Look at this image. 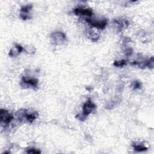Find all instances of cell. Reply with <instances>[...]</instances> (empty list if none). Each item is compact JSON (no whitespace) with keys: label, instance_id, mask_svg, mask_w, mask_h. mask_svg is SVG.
I'll return each mask as SVG.
<instances>
[{"label":"cell","instance_id":"4","mask_svg":"<svg viewBox=\"0 0 154 154\" xmlns=\"http://www.w3.org/2000/svg\"><path fill=\"white\" fill-rule=\"evenodd\" d=\"M86 21L89 23L92 27H94L97 29L103 30L107 25V22L106 20L102 21H94L90 19H86Z\"/></svg>","mask_w":154,"mask_h":154},{"label":"cell","instance_id":"10","mask_svg":"<svg viewBox=\"0 0 154 154\" xmlns=\"http://www.w3.org/2000/svg\"><path fill=\"white\" fill-rule=\"evenodd\" d=\"M88 34H89V37L93 40H94V39H95L94 40L95 41H96L98 39L99 36V34H97L95 32H94V31H92V30H90V32H89Z\"/></svg>","mask_w":154,"mask_h":154},{"label":"cell","instance_id":"8","mask_svg":"<svg viewBox=\"0 0 154 154\" xmlns=\"http://www.w3.org/2000/svg\"><path fill=\"white\" fill-rule=\"evenodd\" d=\"M32 6H31V5H27V6H25L21 8V17L23 20H26L28 18V16L25 14L28 13L31 10H32Z\"/></svg>","mask_w":154,"mask_h":154},{"label":"cell","instance_id":"3","mask_svg":"<svg viewBox=\"0 0 154 154\" xmlns=\"http://www.w3.org/2000/svg\"><path fill=\"white\" fill-rule=\"evenodd\" d=\"M51 38L53 40L54 43L57 45L63 43L66 40V37L65 35L61 32H56L53 33L51 35Z\"/></svg>","mask_w":154,"mask_h":154},{"label":"cell","instance_id":"2","mask_svg":"<svg viewBox=\"0 0 154 154\" xmlns=\"http://www.w3.org/2000/svg\"><path fill=\"white\" fill-rule=\"evenodd\" d=\"M0 117H1V124L6 125L9 124L11 121L13 120V116L6 110L1 109L0 112Z\"/></svg>","mask_w":154,"mask_h":154},{"label":"cell","instance_id":"14","mask_svg":"<svg viewBox=\"0 0 154 154\" xmlns=\"http://www.w3.org/2000/svg\"><path fill=\"white\" fill-rule=\"evenodd\" d=\"M140 83H139V82H138V81H135V82H134V86H133V87H134V89H139L140 87Z\"/></svg>","mask_w":154,"mask_h":154},{"label":"cell","instance_id":"5","mask_svg":"<svg viewBox=\"0 0 154 154\" xmlns=\"http://www.w3.org/2000/svg\"><path fill=\"white\" fill-rule=\"evenodd\" d=\"M74 13L76 15H83V16L90 17L93 14V12L91 9L76 8L74 10Z\"/></svg>","mask_w":154,"mask_h":154},{"label":"cell","instance_id":"1","mask_svg":"<svg viewBox=\"0 0 154 154\" xmlns=\"http://www.w3.org/2000/svg\"><path fill=\"white\" fill-rule=\"evenodd\" d=\"M96 108V105L91 102L90 99L88 100L83 105V113L81 116V118L80 119L83 120L85 118L93 112Z\"/></svg>","mask_w":154,"mask_h":154},{"label":"cell","instance_id":"12","mask_svg":"<svg viewBox=\"0 0 154 154\" xmlns=\"http://www.w3.org/2000/svg\"><path fill=\"white\" fill-rule=\"evenodd\" d=\"M125 65H127V61H125V60L116 61H114V65L117 67H122Z\"/></svg>","mask_w":154,"mask_h":154},{"label":"cell","instance_id":"9","mask_svg":"<svg viewBox=\"0 0 154 154\" xmlns=\"http://www.w3.org/2000/svg\"><path fill=\"white\" fill-rule=\"evenodd\" d=\"M24 116H25V119L29 122H32L33 120H35L37 116V114L36 113H32V114H27L24 113Z\"/></svg>","mask_w":154,"mask_h":154},{"label":"cell","instance_id":"6","mask_svg":"<svg viewBox=\"0 0 154 154\" xmlns=\"http://www.w3.org/2000/svg\"><path fill=\"white\" fill-rule=\"evenodd\" d=\"M22 82L30 86H32L33 87H37V84H38L37 80L35 78H30V77L28 76H23Z\"/></svg>","mask_w":154,"mask_h":154},{"label":"cell","instance_id":"7","mask_svg":"<svg viewBox=\"0 0 154 154\" xmlns=\"http://www.w3.org/2000/svg\"><path fill=\"white\" fill-rule=\"evenodd\" d=\"M23 51V48L21 45H17L14 49H12L9 53L10 57H17Z\"/></svg>","mask_w":154,"mask_h":154},{"label":"cell","instance_id":"13","mask_svg":"<svg viewBox=\"0 0 154 154\" xmlns=\"http://www.w3.org/2000/svg\"><path fill=\"white\" fill-rule=\"evenodd\" d=\"M27 152L28 153H32V154H39V153H40L41 152L37 149H33V148H30L29 149Z\"/></svg>","mask_w":154,"mask_h":154},{"label":"cell","instance_id":"11","mask_svg":"<svg viewBox=\"0 0 154 154\" xmlns=\"http://www.w3.org/2000/svg\"><path fill=\"white\" fill-rule=\"evenodd\" d=\"M134 150L138 152H143L145 151L148 149V148L142 145H134Z\"/></svg>","mask_w":154,"mask_h":154}]
</instances>
